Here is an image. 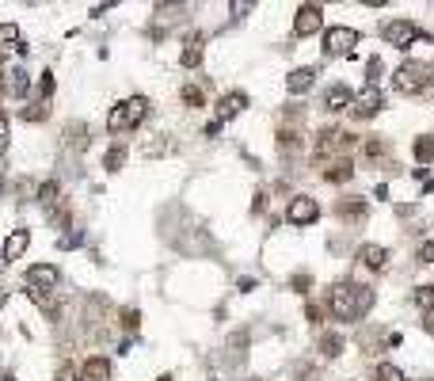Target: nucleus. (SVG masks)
<instances>
[{"instance_id": "7c9ffc66", "label": "nucleus", "mask_w": 434, "mask_h": 381, "mask_svg": "<svg viewBox=\"0 0 434 381\" xmlns=\"http://www.w3.org/2000/svg\"><path fill=\"white\" fill-rule=\"evenodd\" d=\"M8 142H12V137H8V118L0 115V153H4V149H8Z\"/></svg>"}, {"instance_id": "20e7f679", "label": "nucleus", "mask_w": 434, "mask_h": 381, "mask_svg": "<svg viewBox=\"0 0 434 381\" xmlns=\"http://www.w3.org/2000/svg\"><path fill=\"white\" fill-rule=\"evenodd\" d=\"M316 218H320V202L313 194H294V199H290V206H286L290 225H313Z\"/></svg>"}, {"instance_id": "9d476101", "label": "nucleus", "mask_w": 434, "mask_h": 381, "mask_svg": "<svg viewBox=\"0 0 434 381\" xmlns=\"http://www.w3.org/2000/svg\"><path fill=\"white\" fill-rule=\"evenodd\" d=\"M58 267L54 263H39V267H31L27 271V282H31V290H42V286H58Z\"/></svg>"}, {"instance_id": "f704fd0d", "label": "nucleus", "mask_w": 434, "mask_h": 381, "mask_svg": "<svg viewBox=\"0 0 434 381\" xmlns=\"http://www.w3.org/2000/svg\"><path fill=\"white\" fill-rule=\"evenodd\" d=\"M4 381H16V377H4Z\"/></svg>"}, {"instance_id": "412c9836", "label": "nucleus", "mask_w": 434, "mask_h": 381, "mask_svg": "<svg viewBox=\"0 0 434 381\" xmlns=\"http://www.w3.org/2000/svg\"><path fill=\"white\" fill-rule=\"evenodd\" d=\"M320 351H324L328 358H335L339 351H343V336H332V332H328V336H320Z\"/></svg>"}, {"instance_id": "aec40b11", "label": "nucleus", "mask_w": 434, "mask_h": 381, "mask_svg": "<svg viewBox=\"0 0 434 381\" xmlns=\"http://www.w3.org/2000/svg\"><path fill=\"white\" fill-rule=\"evenodd\" d=\"M373 381H408V377H404V370H396V366H389V362H381V366L373 370Z\"/></svg>"}, {"instance_id": "72a5a7b5", "label": "nucleus", "mask_w": 434, "mask_h": 381, "mask_svg": "<svg viewBox=\"0 0 434 381\" xmlns=\"http://www.w3.org/2000/svg\"><path fill=\"white\" fill-rule=\"evenodd\" d=\"M0 191H4V180H0Z\"/></svg>"}, {"instance_id": "a878e982", "label": "nucleus", "mask_w": 434, "mask_h": 381, "mask_svg": "<svg viewBox=\"0 0 434 381\" xmlns=\"http://www.w3.org/2000/svg\"><path fill=\"white\" fill-rule=\"evenodd\" d=\"M183 104H187V107H202V104H206V96H202V88H194V85H187V88H183Z\"/></svg>"}, {"instance_id": "2eb2a0df", "label": "nucleus", "mask_w": 434, "mask_h": 381, "mask_svg": "<svg viewBox=\"0 0 434 381\" xmlns=\"http://www.w3.org/2000/svg\"><path fill=\"white\" fill-rule=\"evenodd\" d=\"M244 104H248V96L244 92H232V96H221V104H217V123L221 118H232V115H240Z\"/></svg>"}, {"instance_id": "c85d7f7f", "label": "nucleus", "mask_w": 434, "mask_h": 381, "mask_svg": "<svg viewBox=\"0 0 434 381\" xmlns=\"http://www.w3.org/2000/svg\"><path fill=\"white\" fill-rule=\"evenodd\" d=\"M419 263H434V240H423L419 244Z\"/></svg>"}, {"instance_id": "f8f14e48", "label": "nucleus", "mask_w": 434, "mask_h": 381, "mask_svg": "<svg viewBox=\"0 0 434 381\" xmlns=\"http://www.w3.org/2000/svg\"><path fill=\"white\" fill-rule=\"evenodd\" d=\"M358 259H362V267H370V271H381V267L389 263V248H381V244H362V248H358Z\"/></svg>"}, {"instance_id": "393cba45", "label": "nucleus", "mask_w": 434, "mask_h": 381, "mask_svg": "<svg viewBox=\"0 0 434 381\" xmlns=\"http://www.w3.org/2000/svg\"><path fill=\"white\" fill-rule=\"evenodd\" d=\"M415 305L419 309H434V286H419L415 290Z\"/></svg>"}, {"instance_id": "4be33fe9", "label": "nucleus", "mask_w": 434, "mask_h": 381, "mask_svg": "<svg viewBox=\"0 0 434 381\" xmlns=\"http://www.w3.org/2000/svg\"><path fill=\"white\" fill-rule=\"evenodd\" d=\"M415 161L419 164L434 161V137H419V142H415Z\"/></svg>"}, {"instance_id": "6ab92c4d", "label": "nucleus", "mask_w": 434, "mask_h": 381, "mask_svg": "<svg viewBox=\"0 0 434 381\" xmlns=\"http://www.w3.org/2000/svg\"><path fill=\"white\" fill-rule=\"evenodd\" d=\"M339 213H343L347 221H362L366 218V202L362 199H351V202H343V206H339Z\"/></svg>"}, {"instance_id": "0eeeda50", "label": "nucleus", "mask_w": 434, "mask_h": 381, "mask_svg": "<svg viewBox=\"0 0 434 381\" xmlns=\"http://www.w3.org/2000/svg\"><path fill=\"white\" fill-rule=\"evenodd\" d=\"M358 46V31L354 27H328L324 31V50L328 54H351Z\"/></svg>"}, {"instance_id": "a211bd4d", "label": "nucleus", "mask_w": 434, "mask_h": 381, "mask_svg": "<svg viewBox=\"0 0 434 381\" xmlns=\"http://www.w3.org/2000/svg\"><path fill=\"white\" fill-rule=\"evenodd\" d=\"M198 58H202V35H194V39H187V50H183V65L187 69H194Z\"/></svg>"}, {"instance_id": "7ed1b4c3", "label": "nucleus", "mask_w": 434, "mask_h": 381, "mask_svg": "<svg viewBox=\"0 0 434 381\" xmlns=\"http://www.w3.org/2000/svg\"><path fill=\"white\" fill-rule=\"evenodd\" d=\"M392 85H396V92H404V96H419V92L430 85V69L423 61H404L400 69H396Z\"/></svg>"}, {"instance_id": "f03ea898", "label": "nucleus", "mask_w": 434, "mask_h": 381, "mask_svg": "<svg viewBox=\"0 0 434 381\" xmlns=\"http://www.w3.org/2000/svg\"><path fill=\"white\" fill-rule=\"evenodd\" d=\"M145 115H149V99H145V96L122 99L118 107H111V115H107V130H111V134H118V130H130V126H137Z\"/></svg>"}, {"instance_id": "39448f33", "label": "nucleus", "mask_w": 434, "mask_h": 381, "mask_svg": "<svg viewBox=\"0 0 434 381\" xmlns=\"http://www.w3.org/2000/svg\"><path fill=\"white\" fill-rule=\"evenodd\" d=\"M347 149H354L351 134H343V130H324V134L316 137V161H328V156L347 153Z\"/></svg>"}, {"instance_id": "6e6552de", "label": "nucleus", "mask_w": 434, "mask_h": 381, "mask_svg": "<svg viewBox=\"0 0 434 381\" xmlns=\"http://www.w3.org/2000/svg\"><path fill=\"white\" fill-rule=\"evenodd\" d=\"M381 39L389 42V46H411V39H419V27H415L411 20H392V23H385L381 27Z\"/></svg>"}, {"instance_id": "cd10ccee", "label": "nucleus", "mask_w": 434, "mask_h": 381, "mask_svg": "<svg viewBox=\"0 0 434 381\" xmlns=\"http://www.w3.org/2000/svg\"><path fill=\"white\" fill-rule=\"evenodd\" d=\"M122 161H126V149H111V153L103 156V168L115 172V168H122Z\"/></svg>"}, {"instance_id": "f3484780", "label": "nucleus", "mask_w": 434, "mask_h": 381, "mask_svg": "<svg viewBox=\"0 0 434 381\" xmlns=\"http://www.w3.org/2000/svg\"><path fill=\"white\" fill-rule=\"evenodd\" d=\"M313 77H316V69H294L286 77V88L290 92H309V88H313Z\"/></svg>"}, {"instance_id": "473e14b6", "label": "nucleus", "mask_w": 434, "mask_h": 381, "mask_svg": "<svg viewBox=\"0 0 434 381\" xmlns=\"http://www.w3.org/2000/svg\"><path fill=\"white\" fill-rule=\"evenodd\" d=\"M39 92H42V96H54V77H50V73L39 80Z\"/></svg>"}, {"instance_id": "1a4fd4ad", "label": "nucleus", "mask_w": 434, "mask_h": 381, "mask_svg": "<svg viewBox=\"0 0 434 381\" xmlns=\"http://www.w3.org/2000/svg\"><path fill=\"white\" fill-rule=\"evenodd\" d=\"M320 23H324V12H320L316 4H301L297 15H294V35H297V39H305V35H316Z\"/></svg>"}, {"instance_id": "5701e85b", "label": "nucleus", "mask_w": 434, "mask_h": 381, "mask_svg": "<svg viewBox=\"0 0 434 381\" xmlns=\"http://www.w3.org/2000/svg\"><path fill=\"white\" fill-rule=\"evenodd\" d=\"M324 180H332V183H343V180H351V164H347V161H335L332 168L324 172Z\"/></svg>"}, {"instance_id": "423d86ee", "label": "nucleus", "mask_w": 434, "mask_h": 381, "mask_svg": "<svg viewBox=\"0 0 434 381\" xmlns=\"http://www.w3.org/2000/svg\"><path fill=\"white\" fill-rule=\"evenodd\" d=\"M381 107H385L381 88H370V85H366L362 92H358V96H351V111H354V118H373Z\"/></svg>"}, {"instance_id": "ddd939ff", "label": "nucleus", "mask_w": 434, "mask_h": 381, "mask_svg": "<svg viewBox=\"0 0 434 381\" xmlns=\"http://www.w3.org/2000/svg\"><path fill=\"white\" fill-rule=\"evenodd\" d=\"M27 244H31V233H27V229H16V233L4 240V263H16V259L27 252Z\"/></svg>"}, {"instance_id": "dca6fc26", "label": "nucleus", "mask_w": 434, "mask_h": 381, "mask_svg": "<svg viewBox=\"0 0 434 381\" xmlns=\"http://www.w3.org/2000/svg\"><path fill=\"white\" fill-rule=\"evenodd\" d=\"M324 107H328V111H347V107H351V88H343V85L328 88V96H324Z\"/></svg>"}, {"instance_id": "c756f323", "label": "nucleus", "mask_w": 434, "mask_h": 381, "mask_svg": "<svg viewBox=\"0 0 434 381\" xmlns=\"http://www.w3.org/2000/svg\"><path fill=\"white\" fill-rule=\"evenodd\" d=\"M377 77H385V65L373 58V61H370V88H377Z\"/></svg>"}, {"instance_id": "2f4dec72", "label": "nucleus", "mask_w": 434, "mask_h": 381, "mask_svg": "<svg viewBox=\"0 0 434 381\" xmlns=\"http://www.w3.org/2000/svg\"><path fill=\"white\" fill-rule=\"evenodd\" d=\"M46 111H50V107H46V104H35L31 111H27V118H31V123H39V118L46 115Z\"/></svg>"}, {"instance_id": "4468645a", "label": "nucleus", "mask_w": 434, "mask_h": 381, "mask_svg": "<svg viewBox=\"0 0 434 381\" xmlns=\"http://www.w3.org/2000/svg\"><path fill=\"white\" fill-rule=\"evenodd\" d=\"M80 381H111V362L103 355L88 358V362H84V370H80Z\"/></svg>"}, {"instance_id": "f257e3e1", "label": "nucleus", "mask_w": 434, "mask_h": 381, "mask_svg": "<svg viewBox=\"0 0 434 381\" xmlns=\"http://www.w3.org/2000/svg\"><path fill=\"white\" fill-rule=\"evenodd\" d=\"M328 305H332V313L339 320H358L373 305V290L370 286H354V282H339Z\"/></svg>"}, {"instance_id": "b1692460", "label": "nucleus", "mask_w": 434, "mask_h": 381, "mask_svg": "<svg viewBox=\"0 0 434 381\" xmlns=\"http://www.w3.org/2000/svg\"><path fill=\"white\" fill-rule=\"evenodd\" d=\"M39 202H42V206H54V202H58V183H42V187H39Z\"/></svg>"}, {"instance_id": "bb28decb", "label": "nucleus", "mask_w": 434, "mask_h": 381, "mask_svg": "<svg viewBox=\"0 0 434 381\" xmlns=\"http://www.w3.org/2000/svg\"><path fill=\"white\" fill-rule=\"evenodd\" d=\"M20 42V31H16V23H0V46H16Z\"/></svg>"}, {"instance_id": "9b49d317", "label": "nucleus", "mask_w": 434, "mask_h": 381, "mask_svg": "<svg viewBox=\"0 0 434 381\" xmlns=\"http://www.w3.org/2000/svg\"><path fill=\"white\" fill-rule=\"evenodd\" d=\"M0 88H4L8 96L23 99V96H27V88H31V80H27V73H23V69H8V73H4V80H0Z\"/></svg>"}]
</instances>
